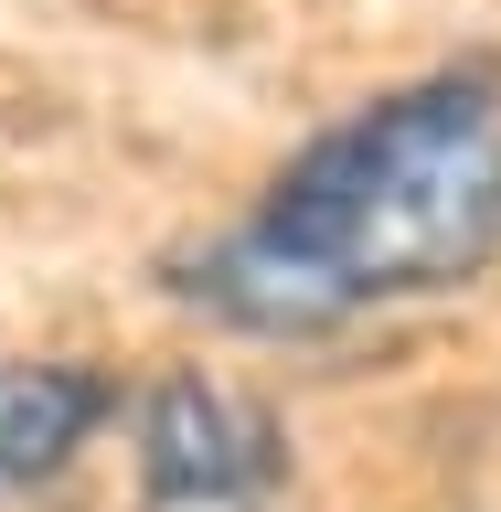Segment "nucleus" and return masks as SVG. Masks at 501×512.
Segmentation results:
<instances>
[{"mask_svg": "<svg viewBox=\"0 0 501 512\" xmlns=\"http://www.w3.org/2000/svg\"><path fill=\"white\" fill-rule=\"evenodd\" d=\"M501 267V54L395 75L171 256V299L246 342H331Z\"/></svg>", "mask_w": 501, "mask_h": 512, "instance_id": "obj_1", "label": "nucleus"}, {"mask_svg": "<svg viewBox=\"0 0 501 512\" xmlns=\"http://www.w3.org/2000/svg\"><path fill=\"white\" fill-rule=\"evenodd\" d=\"M139 438V512H278L288 502V427L256 384L214 363H171L128 395Z\"/></svg>", "mask_w": 501, "mask_h": 512, "instance_id": "obj_2", "label": "nucleus"}, {"mask_svg": "<svg viewBox=\"0 0 501 512\" xmlns=\"http://www.w3.org/2000/svg\"><path fill=\"white\" fill-rule=\"evenodd\" d=\"M128 416V384L75 352H0V502L54 491L107 427Z\"/></svg>", "mask_w": 501, "mask_h": 512, "instance_id": "obj_3", "label": "nucleus"}]
</instances>
